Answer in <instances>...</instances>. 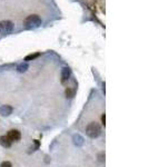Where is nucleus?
<instances>
[{
	"label": "nucleus",
	"mask_w": 148,
	"mask_h": 167,
	"mask_svg": "<svg viewBox=\"0 0 148 167\" xmlns=\"http://www.w3.org/2000/svg\"><path fill=\"white\" fill-rule=\"evenodd\" d=\"M13 22L10 20H2L0 21V33L8 35V33H13Z\"/></svg>",
	"instance_id": "nucleus-3"
},
{
	"label": "nucleus",
	"mask_w": 148,
	"mask_h": 167,
	"mask_svg": "<svg viewBox=\"0 0 148 167\" xmlns=\"http://www.w3.org/2000/svg\"><path fill=\"white\" fill-rule=\"evenodd\" d=\"M29 68V66H28V64L27 63H22L20 64V65H18L17 66V71L18 72H25V71H27V69Z\"/></svg>",
	"instance_id": "nucleus-9"
},
{
	"label": "nucleus",
	"mask_w": 148,
	"mask_h": 167,
	"mask_svg": "<svg viewBox=\"0 0 148 167\" xmlns=\"http://www.w3.org/2000/svg\"><path fill=\"white\" fill-rule=\"evenodd\" d=\"M7 137H8L11 142H19L21 138V134H20V132L17 129H11L8 132Z\"/></svg>",
	"instance_id": "nucleus-4"
},
{
	"label": "nucleus",
	"mask_w": 148,
	"mask_h": 167,
	"mask_svg": "<svg viewBox=\"0 0 148 167\" xmlns=\"http://www.w3.org/2000/svg\"><path fill=\"white\" fill-rule=\"evenodd\" d=\"M70 76H71V70L68 67L63 68V70H61V81L65 83L66 80H68L70 78Z\"/></svg>",
	"instance_id": "nucleus-6"
},
{
	"label": "nucleus",
	"mask_w": 148,
	"mask_h": 167,
	"mask_svg": "<svg viewBox=\"0 0 148 167\" xmlns=\"http://www.w3.org/2000/svg\"><path fill=\"white\" fill-rule=\"evenodd\" d=\"M39 56H40V54L39 52H36V54H31V55H28L27 57L25 58L26 61H30V60H34V59L38 58Z\"/></svg>",
	"instance_id": "nucleus-10"
},
{
	"label": "nucleus",
	"mask_w": 148,
	"mask_h": 167,
	"mask_svg": "<svg viewBox=\"0 0 148 167\" xmlns=\"http://www.w3.org/2000/svg\"><path fill=\"white\" fill-rule=\"evenodd\" d=\"M102 125L104 126L106 125V114L105 113L102 115Z\"/></svg>",
	"instance_id": "nucleus-13"
},
{
	"label": "nucleus",
	"mask_w": 148,
	"mask_h": 167,
	"mask_svg": "<svg viewBox=\"0 0 148 167\" xmlns=\"http://www.w3.org/2000/svg\"><path fill=\"white\" fill-rule=\"evenodd\" d=\"M74 95H75V92H74L72 89H70V88H67V89H66V96H67V98H72Z\"/></svg>",
	"instance_id": "nucleus-11"
},
{
	"label": "nucleus",
	"mask_w": 148,
	"mask_h": 167,
	"mask_svg": "<svg viewBox=\"0 0 148 167\" xmlns=\"http://www.w3.org/2000/svg\"><path fill=\"white\" fill-rule=\"evenodd\" d=\"M42 24L41 18L38 15H30L24 20V26L27 29H36L40 27Z\"/></svg>",
	"instance_id": "nucleus-1"
},
{
	"label": "nucleus",
	"mask_w": 148,
	"mask_h": 167,
	"mask_svg": "<svg viewBox=\"0 0 148 167\" xmlns=\"http://www.w3.org/2000/svg\"><path fill=\"white\" fill-rule=\"evenodd\" d=\"M11 144H13V142L9 139L7 136H1L0 137V145L2 147H4V148H9V147L11 146Z\"/></svg>",
	"instance_id": "nucleus-7"
},
{
	"label": "nucleus",
	"mask_w": 148,
	"mask_h": 167,
	"mask_svg": "<svg viewBox=\"0 0 148 167\" xmlns=\"http://www.w3.org/2000/svg\"><path fill=\"white\" fill-rule=\"evenodd\" d=\"M86 134L88 135L90 138H97L100 134H102V127L98 123H90L87 127H86Z\"/></svg>",
	"instance_id": "nucleus-2"
},
{
	"label": "nucleus",
	"mask_w": 148,
	"mask_h": 167,
	"mask_svg": "<svg viewBox=\"0 0 148 167\" xmlns=\"http://www.w3.org/2000/svg\"><path fill=\"white\" fill-rule=\"evenodd\" d=\"M72 140H74V144L76 145V146H82L84 145V138L81 137L80 135H74V137H72Z\"/></svg>",
	"instance_id": "nucleus-8"
},
{
	"label": "nucleus",
	"mask_w": 148,
	"mask_h": 167,
	"mask_svg": "<svg viewBox=\"0 0 148 167\" xmlns=\"http://www.w3.org/2000/svg\"><path fill=\"white\" fill-rule=\"evenodd\" d=\"M0 167H13V165H11V163L10 162H2L1 163V165H0Z\"/></svg>",
	"instance_id": "nucleus-12"
},
{
	"label": "nucleus",
	"mask_w": 148,
	"mask_h": 167,
	"mask_svg": "<svg viewBox=\"0 0 148 167\" xmlns=\"http://www.w3.org/2000/svg\"><path fill=\"white\" fill-rule=\"evenodd\" d=\"M13 107L9 105H4L0 107V115L1 116H9L10 114H13Z\"/></svg>",
	"instance_id": "nucleus-5"
},
{
	"label": "nucleus",
	"mask_w": 148,
	"mask_h": 167,
	"mask_svg": "<svg viewBox=\"0 0 148 167\" xmlns=\"http://www.w3.org/2000/svg\"><path fill=\"white\" fill-rule=\"evenodd\" d=\"M100 162H104L105 160V154H100V158H99Z\"/></svg>",
	"instance_id": "nucleus-14"
}]
</instances>
